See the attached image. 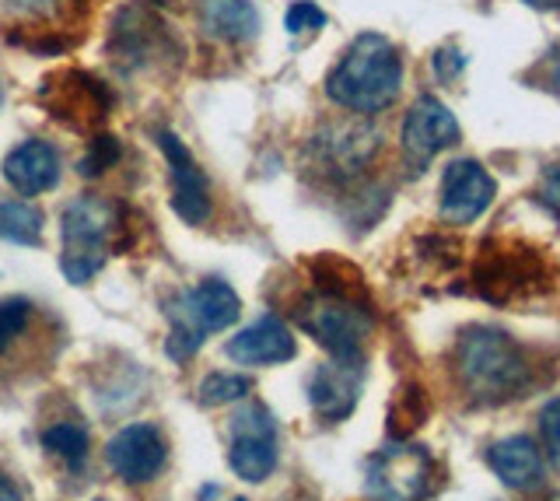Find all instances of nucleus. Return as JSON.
I'll use <instances>...</instances> for the list:
<instances>
[{
	"label": "nucleus",
	"instance_id": "obj_1",
	"mask_svg": "<svg viewBox=\"0 0 560 501\" xmlns=\"http://www.w3.org/2000/svg\"><path fill=\"white\" fill-rule=\"evenodd\" d=\"M402 84V60L396 54V46L378 36V32H364L343 60L332 67V74L326 78V92L337 106L350 113H382L389 109Z\"/></svg>",
	"mask_w": 560,
	"mask_h": 501
},
{
	"label": "nucleus",
	"instance_id": "obj_2",
	"mask_svg": "<svg viewBox=\"0 0 560 501\" xmlns=\"http://www.w3.org/2000/svg\"><path fill=\"white\" fill-rule=\"evenodd\" d=\"M455 369L466 393L477 404H501L508 396H518L529 386V358L518 343L490 326H472L459 337L455 348Z\"/></svg>",
	"mask_w": 560,
	"mask_h": 501
},
{
	"label": "nucleus",
	"instance_id": "obj_3",
	"mask_svg": "<svg viewBox=\"0 0 560 501\" xmlns=\"http://www.w3.org/2000/svg\"><path fill=\"white\" fill-rule=\"evenodd\" d=\"M168 316V358L172 361H189L203 348L207 337H214L228 326H235L242 316V299L235 295L232 284L218 278H207L197 288L183 291L165 305Z\"/></svg>",
	"mask_w": 560,
	"mask_h": 501
},
{
	"label": "nucleus",
	"instance_id": "obj_4",
	"mask_svg": "<svg viewBox=\"0 0 560 501\" xmlns=\"http://www.w3.org/2000/svg\"><path fill=\"white\" fill-rule=\"evenodd\" d=\"M116 229H119L116 207L102 197H78L74 203L63 207L60 270L70 284H88L105 267L113 253Z\"/></svg>",
	"mask_w": 560,
	"mask_h": 501
},
{
	"label": "nucleus",
	"instance_id": "obj_5",
	"mask_svg": "<svg viewBox=\"0 0 560 501\" xmlns=\"http://www.w3.org/2000/svg\"><path fill=\"white\" fill-rule=\"evenodd\" d=\"M294 316H298V326L332 358L361 361L364 343L372 337V316H368V308L350 299L347 291H337V288L315 291V295L302 299V305L294 308Z\"/></svg>",
	"mask_w": 560,
	"mask_h": 501
},
{
	"label": "nucleus",
	"instance_id": "obj_6",
	"mask_svg": "<svg viewBox=\"0 0 560 501\" xmlns=\"http://www.w3.org/2000/svg\"><path fill=\"white\" fill-rule=\"evenodd\" d=\"M434 483V459L424 445L393 442L364 466L368 501H424Z\"/></svg>",
	"mask_w": 560,
	"mask_h": 501
},
{
	"label": "nucleus",
	"instance_id": "obj_7",
	"mask_svg": "<svg viewBox=\"0 0 560 501\" xmlns=\"http://www.w3.org/2000/svg\"><path fill=\"white\" fill-rule=\"evenodd\" d=\"M228 463L249 483H262L277 470V421L262 404H245L235 410Z\"/></svg>",
	"mask_w": 560,
	"mask_h": 501
},
{
	"label": "nucleus",
	"instance_id": "obj_8",
	"mask_svg": "<svg viewBox=\"0 0 560 501\" xmlns=\"http://www.w3.org/2000/svg\"><path fill=\"white\" fill-rule=\"evenodd\" d=\"M455 141H459V124H455L445 102H438L434 95H420L402 119V151H407L410 165L424 168L434 154H442Z\"/></svg>",
	"mask_w": 560,
	"mask_h": 501
},
{
	"label": "nucleus",
	"instance_id": "obj_9",
	"mask_svg": "<svg viewBox=\"0 0 560 501\" xmlns=\"http://www.w3.org/2000/svg\"><path fill=\"white\" fill-rule=\"evenodd\" d=\"M165 435L154 424H127L105 445L113 474L127 483H148L165 466Z\"/></svg>",
	"mask_w": 560,
	"mask_h": 501
},
{
	"label": "nucleus",
	"instance_id": "obj_10",
	"mask_svg": "<svg viewBox=\"0 0 560 501\" xmlns=\"http://www.w3.org/2000/svg\"><path fill=\"white\" fill-rule=\"evenodd\" d=\"M158 144L165 151L168 179H172V207L186 224H203L210 218V183L203 168L192 159V151L175 133H158Z\"/></svg>",
	"mask_w": 560,
	"mask_h": 501
},
{
	"label": "nucleus",
	"instance_id": "obj_11",
	"mask_svg": "<svg viewBox=\"0 0 560 501\" xmlns=\"http://www.w3.org/2000/svg\"><path fill=\"white\" fill-rule=\"evenodd\" d=\"M498 197V183L480 162H452L442 176V218L448 224H472Z\"/></svg>",
	"mask_w": 560,
	"mask_h": 501
},
{
	"label": "nucleus",
	"instance_id": "obj_12",
	"mask_svg": "<svg viewBox=\"0 0 560 501\" xmlns=\"http://www.w3.org/2000/svg\"><path fill=\"white\" fill-rule=\"evenodd\" d=\"M361 396V361L332 358L319 365L308 378V400L315 413L326 421H343L354 413Z\"/></svg>",
	"mask_w": 560,
	"mask_h": 501
},
{
	"label": "nucleus",
	"instance_id": "obj_13",
	"mask_svg": "<svg viewBox=\"0 0 560 501\" xmlns=\"http://www.w3.org/2000/svg\"><path fill=\"white\" fill-rule=\"evenodd\" d=\"M228 358L238 361V365H253V369H267V365H284L298 354V343L291 330L277 316H259L249 323L245 330H238L228 340Z\"/></svg>",
	"mask_w": 560,
	"mask_h": 501
},
{
	"label": "nucleus",
	"instance_id": "obj_14",
	"mask_svg": "<svg viewBox=\"0 0 560 501\" xmlns=\"http://www.w3.org/2000/svg\"><path fill=\"white\" fill-rule=\"evenodd\" d=\"M487 466L494 477L512 491H539L542 477H547V463H542V448L529 435L501 439L487 448Z\"/></svg>",
	"mask_w": 560,
	"mask_h": 501
},
{
	"label": "nucleus",
	"instance_id": "obj_15",
	"mask_svg": "<svg viewBox=\"0 0 560 501\" xmlns=\"http://www.w3.org/2000/svg\"><path fill=\"white\" fill-rule=\"evenodd\" d=\"M4 179L14 194L39 197L60 183V151L49 141H25L4 159Z\"/></svg>",
	"mask_w": 560,
	"mask_h": 501
},
{
	"label": "nucleus",
	"instance_id": "obj_16",
	"mask_svg": "<svg viewBox=\"0 0 560 501\" xmlns=\"http://www.w3.org/2000/svg\"><path fill=\"white\" fill-rule=\"evenodd\" d=\"M197 19L207 36L221 43H249L259 28L253 0H200Z\"/></svg>",
	"mask_w": 560,
	"mask_h": 501
},
{
	"label": "nucleus",
	"instance_id": "obj_17",
	"mask_svg": "<svg viewBox=\"0 0 560 501\" xmlns=\"http://www.w3.org/2000/svg\"><path fill=\"white\" fill-rule=\"evenodd\" d=\"M323 148V162H329L340 172H358L378 148V133L368 124H340L332 127L326 141H319Z\"/></svg>",
	"mask_w": 560,
	"mask_h": 501
},
{
	"label": "nucleus",
	"instance_id": "obj_18",
	"mask_svg": "<svg viewBox=\"0 0 560 501\" xmlns=\"http://www.w3.org/2000/svg\"><path fill=\"white\" fill-rule=\"evenodd\" d=\"M0 238L14 242V246H39L43 211L28 200H0Z\"/></svg>",
	"mask_w": 560,
	"mask_h": 501
},
{
	"label": "nucleus",
	"instance_id": "obj_19",
	"mask_svg": "<svg viewBox=\"0 0 560 501\" xmlns=\"http://www.w3.org/2000/svg\"><path fill=\"white\" fill-rule=\"evenodd\" d=\"M43 445L57 453L70 466H81L88 459V431L78 421H57L43 431Z\"/></svg>",
	"mask_w": 560,
	"mask_h": 501
},
{
	"label": "nucleus",
	"instance_id": "obj_20",
	"mask_svg": "<svg viewBox=\"0 0 560 501\" xmlns=\"http://www.w3.org/2000/svg\"><path fill=\"white\" fill-rule=\"evenodd\" d=\"M253 389V383L245 375H228V372H214L207 375L200 383V404L203 407H221V404H232L242 400L245 393Z\"/></svg>",
	"mask_w": 560,
	"mask_h": 501
},
{
	"label": "nucleus",
	"instance_id": "obj_21",
	"mask_svg": "<svg viewBox=\"0 0 560 501\" xmlns=\"http://www.w3.org/2000/svg\"><path fill=\"white\" fill-rule=\"evenodd\" d=\"M32 305L25 299H4L0 302V358L11 351V343L18 340V334L28 326Z\"/></svg>",
	"mask_w": 560,
	"mask_h": 501
},
{
	"label": "nucleus",
	"instance_id": "obj_22",
	"mask_svg": "<svg viewBox=\"0 0 560 501\" xmlns=\"http://www.w3.org/2000/svg\"><path fill=\"white\" fill-rule=\"evenodd\" d=\"M119 162V144L113 141V137H95L92 148H88V154L81 159V176H98V172H105L109 165Z\"/></svg>",
	"mask_w": 560,
	"mask_h": 501
},
{
	"label": "nucleus",
	"instance_id": "obj_23",
	"mask_svg": "<svg viewBox=\"0 0 560 501\" xmlns=\"http://www.w3.org/2000/svg\"><path fill=\"white\" fill-rule=\"evenodd\" d=\"M288 32L291 36H312V32H319L326 25V11L315 8L312 0H298V4L288 11Z\"/></svg>",
	"mask_w": 560,
	"mask_h": 501
},
{
	"label": "nucleus",
	"instance_id": "obj_24",
	"mask_svg": "<svg viewBox=\"0 0 560 501\" xmlns=\"http://www.w3.org/2000/svg\"><path fill=\"white\" fill-rule=\"evenodd\" d=\"M539 435L553 463H560V396L539 410Z\"/></svg>",
	"mask_w": 560,
	"mask_h": 501
},
{
	"label": "nucleus",
	"instance_id": "obj_25",
	"mask_svg": "<svg viewBox=\"0 0 560 501\" xmlns=\"http://www.w3.org/2000/svg\"><path fill=\"white\" fill-rule=\"evenodd\" d=\"M466 67V57L459 54V49H442V54L434 57V71H438V78H455Z\"/></svg>",
	"mask_w": 560,
	"mask_h": 501
},
{
	"label": "nucleus",
	"instance_id": "obj_26",
	"mask_svg": "<svg viewBox=\"0 0 560 501\" xmlns=\"http://www.w3.org/2000/svg\"><path fill=\"white\" fill-rule=\"evenodd\" d=\"M539 200L547 203L550 211H553V218L560 221V183H550V179H547V186H542V197H539Z\"/></svg>",
	"mask_w": 560,
	"mask_h": 501
},
{
	"label": "nucleus",
	"instance_id": "obj_27",
	"mask_svg": "<svg viewBox=\"0 0 560 501\" xmlns=\"http://www.w3.org/2000/svg\"><path fill=\"white\" fill-rule=\"evenodd\" d=\"M0 501H22V491H18V483L0 470Z\"/></svg>",
	"mask_w": 560,
	"mask_h": 501
},
{
	"label": "nucleus",
	"instance_id": "obj_28",
	"mask_svg": "<svg viewBox=\"0 0 560 501\" xmlns=\"http://www.w3.org/2000/svg\"><path fill=\"white\" fill-rule=\"evenodd\" d=\"M525 4H533V8L550 11V8H560V0H525Z\"/></svg>",
	"mask_w": 560,
	"mask_h": 501
},
{
	"label": "nucleus",
	"instance_id": "obj_29",
	"mask_svg": "<svg viewBox=\"0 0 560 501\" xmlns=\"http://www.w3.org/2000/svg\"><path fill=\"white\" fill-rule=\"evenodd\" d=\"M550 183H560V162H557V165L550 168Z\"/></svg>",
	"mask_w": 560,
	"mask_h": 501
},
{
	"label": "nucleus",
	"instance_id": "obj_30",
	"mask_svg": "<svg viewBox=\"0 0 560 501\" xmlns=\"http://www.w3.org/2000/svg\"><path fill=\"white\" fill-rule=\"evenodd\" d=\"M238 501H242V498H238Z\"/></svg>",
	"mask_w": 560,
	"mask_h": 501
}]
</instances>
